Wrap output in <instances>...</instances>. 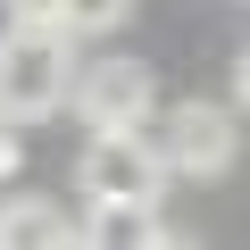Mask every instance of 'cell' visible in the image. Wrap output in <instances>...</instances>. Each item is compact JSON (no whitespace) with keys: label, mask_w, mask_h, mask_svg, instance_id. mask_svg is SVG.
Returning <instances> with one entry per match:
<instances>
[{"label":"cell","mask_w":250,"mask_h":250,"mask_svg":"<svg viewBox=\"0 0 250 250\" xmlns=\"http://www.w3.org/2000/svg\"><path fill=\"white\" fill-rule=\"evenodd\" d=\"M9 17H50L59 25V0H9Z\"/></svg>","instance_id":"9c48e42d"},{"label":"cell","mask_w":250,"mask_h":250,"mask_svg":"<svg viewBox=\"0 0 250 250\" xmlns=\"http://www.w3.org/2000/svg\"><path fill=\"white\" fill-rule=\"evenodd\" d=\"M75 233L83 225L67 208H50V200H0V250H59Z\"/></svg>","instance_id":"8992f818"},{"label":"cell","mask_w":250,"mask_h":250,"mask_svg":"<svg viewBox=\"0 0 250 250\" xmlns=\"http://www.w3.org/2000/svg\"><path fill=\"white\" fill-rule=\"evenodd\" d=\"M233 108H242V117H250V50H242V59H233Z\"/></svg>","instance_id":"ba28073f"},{"label":"cell","mask_w":250,"mask_h":250,"mask_svg":"<svg viewBox=\"0 0 250 250\" xmlns=\"http://www.w3.org/2000/svg\"><path fill=\"white\" fill-rule=\"evenodd\" d=\"M159 150H150V134L142 125H100V134L83 142V167H75V184H83V200H159Z\"/></svg>","instance_id":"3957f363"},{"label":"cell","mask_w":250,"mask_h":250,"mask_svg":"<svg viewBox=\"0 0 250 250\" xmlns=\"http://www.w3.org/2000/svg\"><path fill=\"white\" fill-rule=\"evenodd\" d=\"M150 100H159V83H150L142 59H92V67L75 75V108H83L92 134H100V125H142Z\"/></svg>","instance_id":"277c9868"},{"label":"cell","mask_w":250,"mask_h":250,"mask_svg":"<svg viewBox=\"0 0 250 250\" xmlns=\"http://www.w3.org/2000/svg\"><path fill=\"white\" fill-rule=\"evenodd\" d=\"M83 242L142 250V242H167V225H159V208H150V200H83Z\"/></svg>","instance_id":"5b68a950"},{"label":"cell","mask_w":250,"mask_h":250,"mask_svg":"<svg viewBox=\"0 0 250 250\" xmlns=\"http://www.w3.org/2000/svg\"><path fill=\"white\" fill-rule=\"evenodd\" d=\"M142 134H150V150H159L167 175H217V167L233 159V142H242V125H233V108H217V100H175V108L142 117Z\"/></svg>","instance_id":"7a4b0ae2"},{"label":"cell","mask_w":250,"mask_h":250,"mask_svg":"<svg viewBox=\"0 0 250 250\" xmlns=\"http://www.w3.org/2000/svg\"><path fill=\"white\" fill-rule=\"evenodd\" d=\"M125 17V0H59V25L67 34H108Z\"/></svg>","instance_id":"52a82bcc"},{"label":"cell","mask_w":250,"mask_h":250,"mask_svg":"<svg viewBox=\"0 0 250 250\" xmlns=\"http://www.w3.org/2000/svg\"><path fill=\"white\" fill-rule=\"evenodd\" d=\"M9 167H17V134H9V117H0V184H9Z\"/></svg>","instance_id":"30bf717a"},{"label":"cell","mask_w":250,"mask_h":250,"mask_svg":"<svg viewBox=\"0 0 250 250\" xmlns=\"http://www.w3.org/2000/svg\"><path fill=\"white\" fill-rule=\"evenodd\" d=\"M75 92V59H67V25L50 17H9L0 34V117L34 125Z\"/></svg>","instance_id":"6da1fadb"}]
</instances>
